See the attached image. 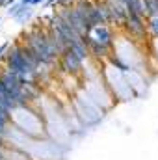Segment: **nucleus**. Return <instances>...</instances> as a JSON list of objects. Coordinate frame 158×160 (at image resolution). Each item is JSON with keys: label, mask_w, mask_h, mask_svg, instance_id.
I'll list each match as a JSON object with an SVG mask.
<instances>
[{"label": "nucleus", "mask_w": 158, "mask_h": 160, "mask_svg": "<svg viewBox=\"0 0 158 160\" xmlns=\"http://www.w3.org/2000/svg\"><path fill=\"white\" fill-rule=\"evenodd\" d=\"M147 17H158V0H143Z\"/></svg>", "instance_id": "6e6552de"}, {"label": "nucleus", "mask_w": 158, "mask_h": 160, "mask_svg": "<svg viewBox=\"0 0 158 160\" xmlns=\"http://www.w3.org/2000/svg\"><path fill=\"white\" fill-rule=\"evenodd\" d=\"M87 34H89L93 39H97L101 45L108 47V48H112L114 43H116V38H114V32H112V26H110V24H99V26L91 28Z\"/></svg>", "instance_id": "20e7f679"}, {"label": "nucleus", "mask_w": 158, "mask_h": 160, "mask_svg": "<svg viewBox=\"0 0 158 160\" xmlns=\"http://www.w3.org/2000/svg\"><path fill=\"white\" fill-rule=\"evenodd\" d=\"M147 30L153 38H158V17H147Z\"/></svg>", "instance_id": "1a4fd4ad"}, {"label": "nucleus", "mask_w": 158, "mask_h": 160, "mask_svg": "<svg viewBox=\"0 0 158 160\" xmlns=\"http://www.w3.org/2000/svg\"><path fill=\"white\" fill-rule=\"evenodd\" d=\"M0 22H2V17H0Z\"/></svg>", "instance_id": "2eb2a0df"}, {"label": "nucleus", "mask_w": 158, "mask_h": 160, "mask_svg": "<svg viewBox=\"0 0 158 160\" xmlns=\"http://www.w3.org/2000/svg\"><path fill=\"white\" fill-rule=\"evenodd\" d=\"M24 45H28L36 52V56L39 58L41 65H48V63H52L60 56L58 48L54 47V43L50 39V36H48V30L47 32H43V30H32V32H28Z\"/></svg>", "instance_id": "f257e3e1"}, {"label": "nucleus", "mask_w": 158, "mask_h": 160, "mask_svg": "<svg viewBox=\"0 0 158 160\" xmlns=\"http://www.w3.org/2000/svg\"><path fill=\"white\" fill-rule=\"evenodd\" d=\"M7 48H9V43H2V45H0V60H2L4 56H6Z\"/></svg>", "instance_id": "9d476101"}, {"label": "nucleus", "mask_w": 158, "mask_h": 160, "mask_svg": "<svg viewBox=\"0 0 158 160\" xmlns=\"http://www.w3.org/2000/svg\"><path fill=\"white\" fill-rule=\"evenodd\" d=\"M58 2H62V0H47L45 6H54V4H58Z\"/></svg>", "instance_id": "9b49d317"}, {"label": "nucleus", "mask_w": 158, "mask_h": 160, "mask_svg": "<svg viewBox=\"0 0 158 160\" xmlns=\"http://www.w3.org/2000/svg\"><path fill=\"white\" fill-rule=\"evenodd\" d=\"M106 4H108V11H110V24L123 26V22L126 21V15H128L126 6L121 0H106Z\"/></svg>", "instance_id": "7ed1b4c3"}, {"label": "nucleus", "mask_w": 158, "mask_h": 160, "mask_svg": "<svg viewBox=\"0 0 158 160\" xmlns=\"http://www.w3.org/2000/svg\"><path fill=\"white\" fill-rule=\"evenodd\" d=\"M62 56V65H63V69H67V71H71V73H78L80 69L84 67V60L77 56L71 48H67L65 52H62L60 54Z\"/></svg>", "instance_id": "39448f33"}, {"label": "nucleus", "mask_w": 158, "mask_h": 160, "mask_svg": "<svg viewBox=\"0 0 158 160\" xmlns=\"http://www.w3.org/2000/svg\"><path fill=\"white\" fill-rule=\"evenodd\" d=\"M84 43L87 45V50H89V54H93L95 58H104V56L110 52V48H108V47L101 45L97 39H93L89 34H86V36H84Z\"/></svg>", "instance_id": "423d86ee"}, {"label": "nucleus", "mask_w": 158, "mask_h": 160, "mask_svg": "<svg viewBox=\"0 0 158 160\" xmlns=\"http://www.w3.org/2000/svg\"><path fill=\"white\" fill-rule=\"evenodd\" d=\"M21 2H22L24 6H32V4H34V0H21Z\"/></svg>", "instance_id": "ddd939ff"}, {"label": "nucleus", "mask_w": 158, "mask_h": 160, "mask_svg": "<svg viewBox=\"0 0 158 160\" xmlns=\"http://www.w3.org/2000/svg\"><path fill=\"white\" fill-rule=\"evenodd\" d=\"M32 8H34V6H24V4H22V8L17 11V15H15L13 19H15L17 22H24V21H28V19L32 17V13H34Z\"/></svg>", "instance_id": "0eeeda50"}, {"label": "nucleus", "mask_w": 158, "mask_h": 160, "mask_svg": "<svg viewBox=\"0 0 158 160\" xmlns=\"http://www.w3.org/2000/svg\"><path fill=\"white\" fill-rule=\"evenodd\" d=\"M13 4H17V0H6V6H4V8H9V6H13Z\"/></svg>", "instance_id": "f8f14e48"}, {"label": "nucleus", "mask_w": 158, "mask_h": 160, "mask_svg": "<svg viewBox=\"0 0 158 160\" xmlns=\"http://www.w3.org/2000/svg\"><path fill=\"white\" fill-rule=\"evenodd\" d=\"M69 2H73V0H62V6H69Z\"/></svg>", "instance_id": "4468645a"}, {"label": "nucleus", "mask_w": 158, "mask_h": 160, "mask_svg": "<svg viewBox=\"0 0 158 160\" xmlns=\"http://www.w3.org/2000/svg\"><path fill=\"white\" fill-rule=\"evenodd\" d=\"M123 28H125L126 36L132 38V39H143L149 34V30H147V17L136 15V13H128L126 15V21L123 22Z\"/></svg>", "instance_id": "f03ea898"}]
</instances>
